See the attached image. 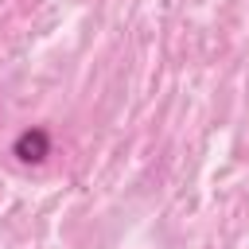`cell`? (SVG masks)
<instances>
[{
    "mask_svg": "<svg viewBox=\"0 0 249 249\" xmlns=\"http://www.w3.org/2000/svg\"><path fill=\"white\" fill-rule=\"evenodd\" d=\"M12 156L19 163H43L51 156V132L47 128H23L16 140H12Z\"/></svg>",
    "mask_w": 249,
    "mask_h": 249,
    "instance_id": "1",
    "label": "cell"
}]
</instances>
